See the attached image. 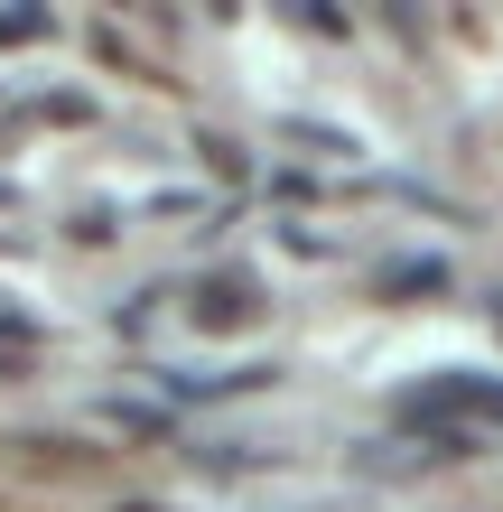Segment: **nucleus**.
Masks as SVG:
<instances>
[{"label":"nucleus","mask_w":503,"mask_h":512,"mask_svg":"<svg viewBox=\"0 0 503 512\" xmlns=\"http://www.w3.org/2000/svg\"><path fill=\"white\" fill-rule=\"evenodd\" d=\"M187 308H196V326H215V336H224V326H252V317H261V289L224 270V280H215V289H196Z\"/></svg>","instance_id":"nucleus-2"},{"label":"nucleus","mask_w":503,"mask_h":512,"mask_svg":"<svg viewBox=\"0 0 503 512\" xmlns=\"http://www.w3.org/2000/svg\"><path fill=\"white\" fill-rule=\"evenodd\" d=\"M438 410H466V419H503V382H420V391H401V429H429Z\"/></svg>","instance_id":"nucleus-1"}]
</instances>
